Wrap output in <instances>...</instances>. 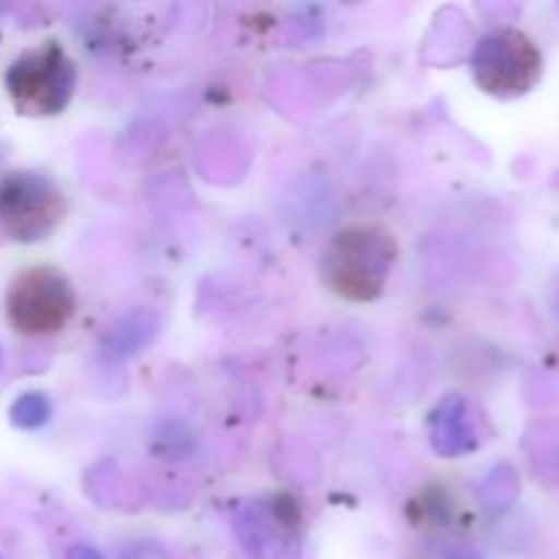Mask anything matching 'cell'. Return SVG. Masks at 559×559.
I'll return each instance as SVG.
<instances>
[{"instance_id": "1", "label": "cell", "mask_w": 559, "mask_h": 559, "mask_svg": "<svg viewBox=\"0 0 559 559\" xmlns=\"http://www.w3.org/2000/svg\"><path fill=\"white\" fill-rule=\"evenodd\" d=\"M396 238L371 224L338 229L320 254V276L336 298L371 304L388 287L396 265Z\"/></svg>"}, {"instance_id": "2", "label": "cell", "mask_w": 559, "mask_h": 559, "mask_svg": "<svg viewBox=\"0 0 559 559\" xmlns=\"http://www.w3.org/2000/svg\"><path fill=\"white\" fill-rule=\"evenodd\" d=\"M5 93L22 115L47 118L69 107L76 87V66L58 41L25 49L5 69Z\"/></svg>"}, {"instance_id": "3", "label": "cell", "mask_w": 559, "mask_h": 559, "mask_svg": "<svg viewBox=\"0 0 559 559\" xmlns=\"http://www.w3.org/2000/svg\"><path fill=\"white\" fill-rule=\"evenodd\" d=\"M66 194L52 178L33 169L0 175V229L16 243H38L63 224Z\"/></svg>"}, {"instance_id": "4", "label": "cell", "mask_w": 559, "mask_h": 559, "mask_svg": "<svg viewBox=\"0 0 559 559\" xmlns=\"http://www.w3.org/2000/svg\"><path fill=\"white\" fill-rule=\"evenodd\" d=\"M76 311V293L60 267L36 265L22 271L5 293V317L25 336L63 331Z\"/></svg>"}, {"instance_id": "5", "label": "cell", "mask_w": 559, "mask_h": 559, "mask_svg": "<svg viewBox=\"0 0 559 559\" xmlns=\"http://www.w3.org/2000/svg\"><path fill=\"white\" fill-rule=\"evenodd\" d=\"M544 71V55L527 33L500 27L478 41L473 52V76L497 98H516L533 91Z\"/></svg>"}, {"instance_id": "6", "label": "cell", "mask_w": 559, "mask_h": 559, "mask_svg": "<svg viewBox=\"0 0 559 559\" xmlns=\"http://www.w3.org/2000/svg\"><path fill=\"white\" fill-rule=\"evenodd\" d=\"M300 516L295 502H254L240 516V538L254 559H298Z\"/></svg>"}, {"instance_id": "7", "label": "cell", "mask_w": 559, "mask_h": 559, "mask_svg": "<svg viewBox=\"0 0 559 559\" xmlns=\"http://www.w3.org/2000/svg\"><path fill=\"white\" fill-rule=\"evenodd\" d=\"M431 442L442 456H462L478 445L473 415L462 396H448L431 418Z\"/></svg>"}, {"instance_id": "8", "label": "cell", "mask_w": 559, "mask_h": 559, "mask_svg": "<svg viewBox=\"0 0 559 559\" xmlns=\"http://www.w3.org/2000/svg\"><path fill=\"white\" fill-rule=\"evenodd\" d=\"M49 415H52V404H49V399L38 391L22 393V396L11 404V424L22 431L41 429L49 420Z\"/></svg>"}, {"instance_id": "9", "label": "cell", "mask_w": 559, "mask_h": 559, "mask_svg": "<svg viewBox=\"0 0 559 559\" xmlns=\"http://www.w3.org/2000/svg\"><path fill=\"white\" fill-rule=\"evenodd\" d=\"M123 559H169V555L156 544H140V546H131V549L123 555Z\"/></svg>"}, {"instance_id": "10", "label": "cell", "mask_w": 559, "mask_h": 559, "mask_svg": "<svg viewBox=\"0 0 559 559\" xmlns=\"http://www.w3.org/2000/svg\"><path fill=\"white\" fill-rule=\"evenodd\" d=\"M66 559H104V557L98 555L96 549H91V546H71L69 557Z\"/></svg>"}, {"instance_id": "11", "label": "cell", "mask_w": 559, "mask_h": 559, "mask_svg": "<svg viewBox=\"0 0 559 559\" xmlns=\"http://www.w3.org/2000/svg\"><path fill=\"white\" fill-rule=\"evenodd\" d=\"M451 559H484L478 555V551H459V555H453Z\"/></svg>"}, {"instance_id": "12", "label": "cell", "mask_w": 559, "mask_h": 559, "mask_svg": "<svg viewBox=\"0 0 559 559\" xmlns=\"http://www.w3.org/2000/svg\"><path fill=\"white\" fill-rule=\"evenodd\" d=\"M0 364H3V353H0Z\"/></svg>"}]
</instances>
